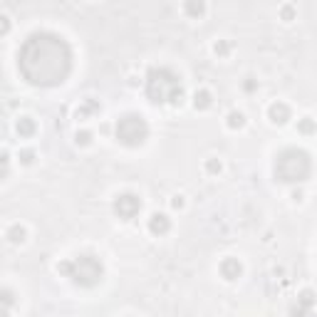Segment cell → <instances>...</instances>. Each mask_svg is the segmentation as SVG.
<instances>
[{
  "mask_svg": "<svg viewBox=\"0 0 317 317\" xmlns=\"http://www.w3.org/2000/svg\"><path fill=\"white\" fill-rule=\"evenodd\" d=\"M139 208H141V201H139V196H134V193H124V196H119V198L114 201L117 216H119V218H127V221L139 213Z\"/></svg>",
  "mask_w": 317,
  "mask_h": 317,
  "instance_id": "cell-6",
  "label": "cell"
},
{
  "mask_svg": "<svg viewBox=\"0 0 317 317\" xmlns=\"http://www.w3.org/2000/svg\"><path fill=\"white\" fill-rule=\"evenodd\" d=\"M147 94L154 102H179L184 87L179 75H174L166 67H159V70H151L147 77Z\"/></svg>",
  "mask_w": 317,
  "mask_h": 317,
  "instance_id": "cell-2",
  "label": "cell"
},
{
  "mask_svg": "<svg viewBox=\"0 0 317 317\" xmlns=\"http://www.w3.org/2000/svg\"><path fill=\"white\" fill-rule=\"evenodd\" d=\"M8 168H10V161H8V154L5 151H0V179L8 174Z\"/></svg>",
  "mask_w": 317,
  "mask_h": 317,
  "instance_id": "cell-10",
  "label": "cell"
},
{
  "mask_svg": "<svg viewBox=\"0 0 317 317\" xmlns=\"http://www.w3.org/2000/svg\"><path fill=\"white\" fill-rule=\"evenodd\" d=\"M18 131H22V134H30V131H33V122H30V119H25L22 124H18Z\"/></svg>",
  "mask_w": 317,
  "mask_h": 317,
  "instance_id": "cell-12",
  "label": "cell"
},
{
  "mask_svg": "<svg viewBox=\"0 0 317 317\" xmlns=\"http://www.w3.org/2000/svg\"><path fill=\"white\" fill-rule=\"evenodd\" d=\"M60 270L67 273V275L75 280L77 285H82V287H94V285L102 280V275H104L102 263L97 261V258H92V255H82V258H77L75 263H62Z\"/></svg>",
  "mask_w": 317,
  "mask_h": 317,
  "instance_id": "cell-4",
  "label": "cell"
},
{
  "mask_svg": "<svg viewBox=\"0 0 317 317\" xmlns=\"http://www.w3.org/2000/svg\"><path fill=\"white\" fill-rule=\"evenodd\" d=\"M270 117H273V122H280V124H282V122L290 117V112H287L285 104H273V107H270Z\"/></svg>",
  "mask_w": 317,
  "mask_h": 317,
  "instance_id": "cell-9",
  "label": "cell"
},
{
  "mask_svg": "<svg viewBox=\"0 0 317 317\" xmlns=\"http://www.w3.org/2000/svg\"><path fill=\"white\" fill-rule=\"evenodd\" d=\"M208 104H211V94L208 92L196 94V107H208Z\"/></svg>",
  "mask_w": 317,
  "mask_h": 317,
  "instance_id": "cell-11",
  "label": "cell"
},
{
  "mask_svg": "<svg viewBox=\"0 0 317 317\" xmlns=\"http://www.w3.org/2000/svg\"><path fill=\"white\" fill-rule=\"evenodd\" d=\"M147 134H149V127L139 114H127L117 122V139L127 147H139L147 139Z\"/></svg>",
  "mask_w": 317,
  "mask_h": 317,
  "instance_id": "cell-5",
  "label": "cell"
},
{
  "mask_svg": "<svg viewBox=\"0 0 317 317\" xmlns=\"http://www.w3.org/2000/svg\"><path fill=\"white\" fill-rule=\"evenodd\" d=\"M72 70V50L55 33H35L20 47V72L30 84L52 87Z\"/></svg>",
  "mask_w": 317,
  "mask_h": 317,
  "instance_id": "cell-1",
  "label": "cell"
},
{
  "mask_svg": "<svg viewBox=\"0 0 317 317\" xmlns=\"http://www.w3.org/2000/svg\"><path fill=\"white\" fill-rule=\"evenodd\" d=\"M310 156L300 149H285L275 161V176L285 184H295V181H305L310 176Z\"/></svg>",
  "mask_w": 317,
  "mask_h": 317,
  "instance_id": "cell-3",
  "label": "cell"
},
{
  "mask_svg": "<svg viewBox=\"0 0 317 317\" xmlns=\"http://www.w3.org/2000/svg\"><path fill=\"white\" fill-rule=\"evenodd\" d=\"M149 228L151 233H166L168 230V218L164 216V213H154L149 221Z\"/></svg>",
  "mask_w": 317,
  "mask_h": 317,
  "instance_id": "cell-7",
  "label": "cell"
},
{
  "mask_svg": "<svg viewBox=\"0 0 317 317\" xmlns=\"http://www.w3.org/2000/svg\"><path fill=\"white\" fill-rule=\"evenodd\" d=\"M221 270H223V275L228 280H233V278H238V275H241V263H238V261H225L223 265H221Z\"/></svg>",
  "mask_w": 317,
  "mask_h": 317,
  "instance_id": "cell-8",
  "label": "cell"
},
{
  "mask_svg": "<svg viewBox=\"0 0 317 317\" xmlns=\"http://www.w3.org/2000/svg\"><path fill=\"white\" fill-rule=\"evenodd\" d=\"M0 317H8V312H5V310H0Z\"/></svg>",
  "mask_w": 317,
  "mask_h": 317,
  "instance_id": "cell-16",
  "label": "cell"
},
{
  "mask_svg": "<svg viewBox=\"0 0 317 317\" xmlns=\"http://www.w3.org/2000/svg\"><path fill=\"white\" fill-rule=\"evenodd\" d=\"M10 236H13V241L18 243V241H22V236H25V230H22V228H13V230H10Z\"/></svg>",
  "mask_w": 317,
  "mask_h": 317,
  "instance_id": "cell-13",
  "label": "cell"
},
{
  "mask_svg": "<svg viewBox=\"0 0 317 317\" xmlns=\"http://www.w3.org/2000/svg\"><path fill=\"white\" fill-rule=\"evenodd\" d=\"M243 124V114H230V127H241Z\"/></svg>",
  "mask_w": 317,
  "mask_h": 317,
  "instance_id": "cell-14",
  "label": "cell"
},
{
  "mask_svg": "<svg viewBox=\"0 0 317 317\" xmlns=\"http://www.w3.org/2000/svg\"><path fill=\"white\" fill-rule=\"evenodd\" d=\"M8 27H10V25H8V18L0 15V33H8Z\"/></svg>",
  "mask_w": 317,
  "mask_h": 317,
  "instance_id": "cell-15",
  "label": "cell"
}]
</instances>
